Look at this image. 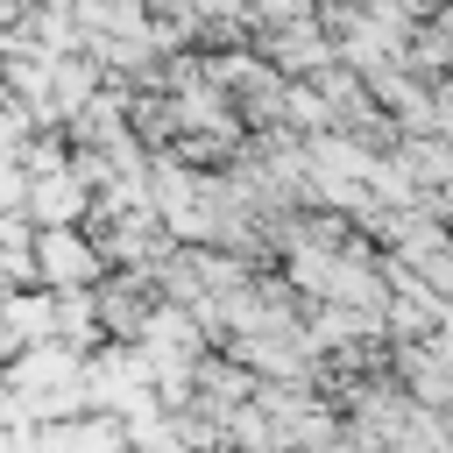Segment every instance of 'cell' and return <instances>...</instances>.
I'll return each instance as SVG.
<instances>
[{
    "label": "cell",
    "mask_w": 453,
    "mask_h": 453,
    "mask_svg": "<svg viewBox=\"0 0 453 453\" xmlns=\"http://www.w3.org/2000/svg\"><path fill=\"white\" fill-rule=\"evenodd\" d=\"M35 262H42V276H50V283H57V276H64V283H78V276L92 269V255H85V248H78L64 226H42V241H35Z\"/></svg>",
    "instance_id": "cell-1"
}]
</instances>
